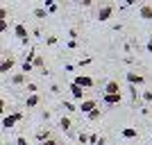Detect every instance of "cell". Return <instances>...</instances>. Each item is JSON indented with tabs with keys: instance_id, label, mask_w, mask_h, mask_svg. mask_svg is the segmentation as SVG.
<instances>
[{
	"instance_id": "5bb4252c",
	"label": "cell",
	"mask_w": 152,
	"mask_h": 145,
	"mask_svg": "<svg viewBox=\"0 0 152 145\" xmlns=\"http://www.w3.org/2000/svg\"><path fill=\"white\" fill-rule=\"evenodd\" d=\"M59 127H61L64 132H70V127H73V120H70L68 116H61V120H59Z\"/></svg>"
},
{
	"instance_id": "ac0fdd59",
	"label": "cell",
	"mask_w": 152,
	"mask_h": 145,
	"mask_svg": "<svg viewBox=\"0 0 152 145\" xmlns=\"http://www.w3.org/2000/svg\"><path fill=\"white\" fill-rule=\"evenodd\" d=\"M34 16L37 18H48V12L45 9H34Z\"/></svg>"
},
{
	"instance_id": "52a82bcc",
	"label": "cell",
	"mask_w": 152,
	"mask_h": 145,
	"mask_svg": "<svg viewBox=\"0 0 152 145\" xmlns=\"http://www.w3.org/2000/svg\"><path fill=\"white\" fill-rule=\"evenodd\" d=\"M70 95H73V100L82 102L84 98H86V91H84L82 86H77V84H73V82H70Z\"/></svg>"
},
{
	"instance_id": "5b68a950",
	"label": "cell",
	"mask_w": 152,
	"mask_h": 145,
	"mask_svg": "<svg viewBox=\"0 0 152 145\" xmlns=\"http://www.w3.org/2000/svg\"><path fill=\"white\" fill-rule=\"evenodd\" d=\"M102 102L109 104V107H116V104L123 102V95L121 93H102Z\"/></svg>"
},
{
	"instance_id": "e0dca14e",
	"label": "cell",
	"mask_w": 152,
	"mask_h": 145,
	"mask_svg": "<svg viewBox=\"0 0 152 145\" xmlns=\"http://www.w3.org/2000/svg\"><path fill=\"white\" fill-rule=\"evenodd\" d=\"M48 138H52L48 129H43V132H39V134H37V141H39V143H43V141H48Z\"/></svg>"
},
{
	"instance_id": "4fadbf2b",
	"label": "cell",
	"mask_w": 152,
	"mask_h": 145,
	"mask_svg": "<svg viewBox=\"0 0 152 145\" xmlns=\"http://www.w3.org/2000/svg\"><path fill=\"white\" fill-rule=\"evenodd\" d=\"M86 118H89L91 122H95V120H100V118H102V109H100V107H95L93 111H89V114H86Z\"/></svg>"
},
{
	"instance_id": "44dd1931",
	"label": "cell",
	"mask_w": 152,
	"mask_h": 145,
	"mask_svg": "<svg viewBox=\"0 0 152 145\" xmlns=\"http://www.w3.org/2000/svg\"><path fill=\"white\" fill-rule=\"evenodd\" d=\"M77 138H80V145H86V143H89V136H86V134H82V132H80V136H77Z\"/></svg>"
},
{
	"instance_id": "e575fe53",
	"label": "cell",
	"mask_w": 152,
	"mask_h": 145,
	"mask_svg": "<svg viewBox=\"0 0 152 145\" xmlns=\"http://www.w3.org/2000/svg\"><path fill=\"white\" fill-rule=\"evenodd\" d=\"M45 12H48V14H55V12H57V5H50L48 9H45Z\"/></svg>"
},
{
	"instance_id": "8992f818",
	"label": "cell",
	"mask_w": 152,
	"mask_h": 145,
	"mask_svg": "<svg viewBox=\"0 0 152 145\" xmlns=\"http://www.w3.org/2000/svg\"><path fill=\"white\" fill-rule=\"evenodd\" d=\"M73 84H77V86H82L84 91H86V88H91L95 82H93V77H89V75H77L75 79H73Z\"/></svg>"
},
{
	"instance_id": "ba28073f",
	"label": "cell",
	"mask_w": 152,
	"mask_h": 145,
	"mask_svg": "<svg viewBox=\"0 0 152 145\" xmlns=\"http://www.w3.org/2000/svg\"><path fill=\"white\" fill-rule=\"evenodd\" d=\"M14 63H16V59H14V57H7L5 61H0V75H7V73H12Z\"/></svg>"
},
{
	"instance_id": "ffe728a7",
	"label": "cell",
	"mask_w": 152,
	"mask_h": 145,
	"mask_svg": "<svg viewBox=\"0 0 152 145\" xmlns=\"http://www.w3.org/2000/svg\"><path fill=\"white\" fill-rule=\"evenodd\" d=\"M64 109H66V111H77V107L73 102H64Z\"/></svg>"
},
{
	"instance_id": "83f0119b",
	"label": "cell",
	"mask_w": 152,
	"mask_h": 145,
	"mask_svg": "<svg viewBox=\"0 0 152 145\" xmlns=\"http://www.w3.org/2000/svg\"><path fill=\"white\" fill-rule=\"evenodd\" d=\"M129 93H132V100H136V95H139V91H136V86H129Z\"/></svg>"
},
{
	"instance_id": "30bf717a",
	"label": "cell",
	"mask_w": 152,
	"mask_h": 145,
	"mask_svg": "<svg viewBox=\"0 0 152 145\" xmlns=\"http://www.w3.org/2000/svg\"><path fill=\"white\" fill-rule=\"evenodd\" d=\"M127 82L132 84V86H141L145 79H143V75H139V73H127Z\"/></svg>"
},
{
	"instance_id": "8d00e7d4",
	"label": "cell",
	"mask_w": 152,
	"mask_h": 145,
	"mask_svg": "<svg viewBox=\"0 0 152 145\" xmlns=\"http://www.w3.org/2000/svg\"><path fill=\"white\" fill-rule=\"evenodd\" d=\"M145 48H148V52H150V55H152V36L148 39V45H145Z\"/></svg>"
},
{
	"instance_id": "4dcf8cb0",
	"label": "cell",
	"mask_w": 152,
	"mask_h": 145,
	"mask_svg": "<svg viewBox=\"0 0 152 145\" xmlns=\"http://www.w3.org/2000/svg\"><path fill=\"white\" fill-rule=\"evenodd\" d=\"M41 145H59V143H57V141H55V138H48V141H43V143H41Z\"/></svg>"
},
{
	"instance_id": "d6a6232c",
	"label": "cell",
	"mask_w": 152,
	"mask_h": 145,
	"mask_svg": "<svg viewBox=\"0 0 152 145\" xmlns=\"http://www.w3.org/2000/svg\"><path fill=\"white\" fill-rule=\"evenodd\" d=\"M68 48H70V50H75V48H77V41H73V39H68Z\"/></svg>"
},
{
	"instance_id": "1f68e13d",
	"label": "cell",
	"mask_w": 152,
	"mask_h": 145,
	"mask_svg": "<svg viewBox=\"0 0 152 145\" xmlns=\"http://www.w3.org/2000/svg\"><path fill=\"white\" fill-rule=\"evenodd\" d=\"M73 2H80V5H84V7H91V0H73Z\"/></svg>"
},
{
	"instance_id": "7c38bea8",
	"label": "cell",
	"mask_w": 152,
	"mask_h": 145,
	"mask_svg": "<svg viewBox=\"0 0 152 145\" xmlns=\"http://www.w3.org/2000/svg\"><path fill=\"white\" fill-rule=\"evenodd\" d=\"M25 107H27V109H34V107H39V95H37V93H30V95H27Z\"/></svg>"
},
{
	"instance_id": "4316f807",
	"label": "cell",
	"mask_w": 152,
	"mask_h": 145,
	"mask_svg": "<svg viewBox=\"0 0 152 145\" xmlns=\"http://www.w3.org/2000/svg\"><path fill=\"white\" fill-rule=\"evenodd\" d=\"M27 93H37V84H27Z\"/></svg>"
},
{
	"instance_id": "484cf974",
	"label": "cell",
	"mask_w": 152,
	"mask_h": 145,
	"mask_svg": "<svg viewBox=\"0 0 152 145\" xmlns=\"http://www.w3.org/2000/svg\"><path fill=\"white\" fill-rule=\"evenodd\" d=\"M143 100H145V102H152V91H145V93H143Z\"/></svg>"
},
{
	"instance_id": "ab89813d",
	"label": "cell",
	"mask_w": 152,
	"mask_h": 145,
	"mask_svg": "<svg viewBox=\"0 0 152 145\" xmlns=\"http://www.w3.org/2000/svg\"><path fill=\"white\" fill-rule=\"evenodd\" d=\"M150 145H152V141H150Z\"/></svg>"
},
{
	"instance_id": "d6986e66",
	"label": "cell",
	"mask_w": 152,
	"mask_h": 145,
	"mask_svg": "<svg viewBox=\"0 0 152 145\" xmlns=\"http://www.w3.org/2000/svg\"><path fill=\"white\" fill-rule=\"evenodd\" d=\"M32 70H34V66H32L30 61H23V73L27 75V73H32Z\"/></svg>"
},
{
	"instance_id": "2e32d148",
	"label": "cell",
	"mask_w": 152,
	"mask_h": 145,
	"mask_svg": "<svg viewBox=\"0 0 152 145\" xmlns=\"http://www.w3.org/2000/svg\"><path fill=\"white\" fill-rule=\"evenodd\" d=\"M121 134H123V138H136V136H139V132H136L134 127H125Z\"/></svg>"
},
{
	"instance_id": "6da1fadb",
	"label": "cell",
	"mask_w": 152,
	"mask_h": 145,
	"mask_svg": "<svg viewBox=\"0 0 152 145\" xmlns=\"http://www.w3.org/2000/svg\"><path fill=\"white\" fill-rule=\"evenodd\" d=\"M20 118H23V114H20V111H14V114H9V116H2V118H0V125H2V129H14V125H16Z\"/></svg>"
},
{
	"instance_id": "f546056e",
	"label": "cell",
	"mask_w": 152,
	"mask_h": 145,
	"mask_svg": "<svg viewBox=\"0 0 152 145\" xmlns=\"http://www.w3.org/2000/svg\"><path fill=\"white\" fill-rule=\"evenodd\" d=\"M68 36L73 39V41H77V30H68Z\"/></svg>"
},
{
	"instance_id": "7a4b0ae2",
	"label": "cell",
	"mask_w": 152,
	"mask_h": 145,
	"mask_svg": "<svg viewBox=\"0 0 152 145\" xmlns=\"http://www.w3.org/2000/svg\"><path fill=\"white\" fill-rule=\"evenodd\" d=\"M14 36L18 39L23 45H27V39H30V32H27V27L23 25V23H18V25L14 27Z\"/></svg>"
},
{
	"instance_id": "9c48e42d",
	"label": "cell",
	"mask_w": 152,
	"mask_h": 145,
	"mask_svg": "<svg viewBox=\"0 0 152 145\" xmlns=\"http://www.w3.org/2000/svg\"><path fill=\"white\" fill-rule=\"evenodd\" d=\"M102 93H121V84L116 82V79H109L107 84H104V91Z\"/></svg>"
},
{
	"instance_id": "277c9868",
	"label": "cell",
	"mask_w": 152,
	"mask_h": 145,
	"mask_svg": "<svg viewBox=\"0 0 152 145\" xmlns=\"http://www.w3.org/2000/svg\"><path fill=\"white\" fill-rule=\"evenodd\" d=\"M111 16H114V5H102L100 9H98V20H100V23L109 20Z\"/></svg>"
},
{
	"instance_id": "9a60e30c",
	"label": "cell",
	"mask_w": 152,
	"mask_h": 145,
	"mask_svg": "<svg viewBox=\"0 0 152 145\" xmlns=\"http://www.w3.org/2000/svg\"><path fill=\"white\" fill-rule=\"evenodd\" d=\"M25 79H27L25 73H14L12 75V84H16V86H18V84H25Z\"/></svg>"
},
{
	"instance_id": "836d02e7",
	"label": "cell",
	"mask_w": 152,
	"mask_h": 145,
	"mask_svg": "<svg viewBox=\"0 0 152 145\" xmlns=\"http://www.w3.org/2000/svg\"><path fill=\"white\" fill-rule=\"evenodd\" d=\"M16 145H27V141L23 138V136H18V138H16Z\"/></svg>"
},
{
	"instance_id": "d590c367",
	"label": "cell",
	"mask_w": 152,
	"mask_h": 145,
	"mask_svg": "<svg viewBox=\"0 0 152 145\" xmlns=\"http://www.w3.org/2000/svg\"><path fill=\"white\" fill-rule=\"evenodd\" d=\"M107 141H104V136H98V141H95V145H104Z\"/></svg>"
},
{
	"instance_id": "3957f363",
	"label": "cell",
	"mask_w": 152,
	"mask_h": 145,
	"mask_svg": "<svg viewBox=\"0 0 152 145\" xmlns=\"http://www.w3.org/2000/svg\"><path fill=\"white\" fill-rule=\"evenodd\" d=\"M95 107H98V100H93V98H84V100L80 102V107H77V111H82V114L86 116L89 111H93Z\"/></svg>"
},
{
	"instance_id": "8fae6325",
	"label": "cell",
	"mask_w": 152,
	"mask_h": 145,
	"mask_svg": "<svg viewBox=\"0 0 152 145\" xmlns=\"http://www.w3.org/2000/svg\"><path fill=\"white\" fill-rule=\"evenodd\" d=\"M139 16H141L143 20H152V7H150V5H141Z\"/></svg>"
},
{
	"instance_id": "cb8c5ba5",
	"label": "cell",
	"mask_w": 152,
	"mask_h": 145,
	"mask_svg": "<svg viewBox=\"0 0 152 145\" xmlns=\"http://www.w3.org/2000/svg\"><path fill=\"white\" fill-rule=\"evenodd\" d=\"M55 43H57V36H48L45 39V45H55Z\"/></svg>"
},
{
	"instance_id": "603a6c76",
	"label": "cell",
	"mask_w": 152,
	"mask_h": 145,
	"mask_svg": "<svg viewBox=\"0 0 152 145\" xmlns=\"http://www.w3.org/2000/svg\"><path fill=\"white\" fill-rule=\"evenodd\" d=\"M34 57H37V52H34V50H30V52L25 55V61H30V63H32V59H34Z\"/></svg>"
},
{
	"instance_id": "74e56055",
	"label": "cell",
	"mask_w": 152,
	"mask_h": 145,
	"mask_svg": "<svg viewBox=\"0 0 152 145\" xmlns=\"http://www.w3.org/2000/svg\"><path fill=\"white\" fill-rule=\"evenodd\" d=\"M125 5H127V7H132V5H136V0H125Z\"/></svg>"
},
{
	"instance_id": "7402d4cb",
	"label": "cell",
	"mask_w": 152,
	"mask_h": 145,
	"mask_svg": "<svg viewBox=\"0 0 152 145\" xmlns=\"http://www.w3.org/2000/svg\"><path fill=\"white\" fill-rule=\"evenodd\" d=\"M7 16H9V12H7L5 7H0V20H7Z\"/></svg>"
},
{
	"instance_id": "d4e9b609",
	"label": "cell",
	"mask_w": 152,
	"mask_h": 145,
	"mask_svg": "<svg viewBox=\"0 0 152 145\" xmlns=\"http://www.w3.org/2000/svg\"><path fill=\"white\" fill-rule=\"evenodd\" d=\"M9 30V25H7V20H0V34H2V32H7Z\"/></svg>"
},
{
	"instance_id": "f35d334b",
	"label": "cell",
	"mask_w": 152,
	"mask_h": 145,
	"mask_svg": "<svg viewBox=\"0 0 152 145\" xmlns=\"http://www.w3.org/2000/svg\"><path fill=\"white\" fill-rule=\"evenodd\" d=\"M50 5H55V0H45V7H50Z\"/></svg>"
},
{
	"instance_id": "f1b7e54d",
	"label": "cell",
	"mask_w": 152,
	"mask_h": 145,
	"mask_svg": "<svg viewBox=\"0 0 152 145\" xmlns=\"http://www.w3.org/2000/svg\"><path fill=\"white\" fill-rule=\"evenodd\" d=\"M2 116H5V100L0 98V118H2Z\"/></svg>"
}]
</instances>
